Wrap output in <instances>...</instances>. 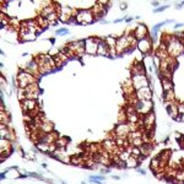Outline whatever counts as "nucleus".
I'll use <instances>...</instances> for the list:
<instances>
[{"label": "nucleus", "instance_id": "nucleus-1", "mask_svg": "<svg viewBox=\"0 0 184 184\" xmlns=\"http://www.w3.org/2000/svg\"><path fill=\"white\" fill-rule=\"evenodd\" d=\"M38 63V67H39V74L41 76L46 74H50L53 72L54 70H57L55 67V63H54V59L50 54H46V53H41L37 54L33 57Z\"/></svg>", "mask_w": 184, "mask_h": 184}, {"label": "nucleus", "instance_id": "nucleus-2", "mask_svg": "<svg viewBox=\"0 0 184 184\" xmlns=\"http://www.w3.org/2000/svg\"><path fill=\"white\" fill-rule=\"evenodd\" d=\"M16 81H17L18 89H26L31 84L38 82V79L36 78V76H33L32 74H30V72H27L23 67H21L18 70L17 75H16Z\"/></svg>", "mask_w": 184, "mask_h": 184}, {"label": "nucleus", "instance_id": "nucleus-3", "mask_svg": "<svg viewBox=\"0 0 184 184\" xmlns=\"http://www.w3.org/2000/svg\"><path fill=\"white\" fill-rule=\"evenodd\" d=\"M76 22L78 25H92L95 23V16L92 14L91 9H79V14L76 16Z\"/></svg>", "mask_w": 184, "mask_h": 184}, {"label": "nucleus", "instance_id": "nucleus-4", "mask_svg": "<svg viewBox=\"0 0 184 184\" xmlns=\"http://www.w3.org/2000/svg\"><path fill=\"white\" fill-rule=\"evenodd\" d=\"M65 46L75 54L76 58H82L86 54L85 52V39H75L67 42Z\"/></svg>", "mask_w": 184, "mask_h": 184}, {"label": "nucleus", "instance_id": "nucleus-5", "mask_svg": "<svg viewBox=\"0 0 184 184\" xmlns=\"http://www.w3.org/2000/svg\"><path fill=\"white\" fill-rule=\"evenodd\" d=\"M130 79H131V81H133V86H134L135 91H138L140 89H144V87H147V86H151V79L146 74L131 75Z\"/></svg>", "mask_w": 184, "mask_h": 184}, {"label": "nucleus", "instance_id": "nucleus-6", "mask_svg": "<svg viewBox=\"0 0 184 184\" xmlns=\"http://www.w3.org/2000/svg\"><path fill=\"white\" fill-rule=\"evenodd\" d=\"M115 52H117L118 57H122L124 54L130 53L133 52L129 46V42H128V38L125 35H122L117 38V44H115Z\"/></svg>", "mask_w": 184, "mask_h": 184}, {"label": "nucleus", "instance_id": "nucleus-7", "mask_svg": "<svg viewBox=\"0 0 184 184\" xmlns=\"http://www.w3.org/2000/svg\"><path fill=\"white\" fill-rule=\"evenodd\" d=\"M136 48H138L139 52H140L141 54H144V55H150V54L152 53V50H153V42L151 41L150 36H149V37H146V38H144V39H140V41H138Z\"/></svg>", "mask_w": 184, "mask_h": 184}, {"label": "nucleus", "instance_id": "nucleus-8", "mask_svg": "<svg viewBox=\"0 0 184 184\" xmlns=\"http://www.w3.org/2000/svg\"><path fill=\"white\" fill-rule=\"evenodd\" d=\"M153 103L152 101H140V99H136V102L134 103V107L136 112H138L140 115H145V114L150 113L153 110Z\"/></svg>", "mask_w": 184, "mask_h": 184}, {"label": "nucleus", "instance_id": "nucleus-9", "mask_svg": "<svg viewBox=\"0 0 184 184\" xmlns=\"http://www.w3.org/2000/svg\"><path fill=\"white\" fill-rule=\"evenodd\" d=\"M98 37H87L85 39V52L87 55H97Z\"/></svg>", "mask_w": 184, "mask_h": 184}, {"label": "nucleus", "instance_id": "nucleus-10", "mask_svg": "<svg viewBox=\"0 0 184 184\" xmlns=\"http://www.w3.org/2000/svg\"><path fill=\"white\" fill-rule=\"evenodd\" d=\"M114 134L117 138L120 139H128V135L130 133V128H129V124L127 123H118L114 128Z\"/></svg>", "mask_w": 184, "mask_h": 184}, {"label": "nucleus", "instance_id": "nucleus-11", "mask_svg": "<svg viewBox=\"0 0 184 184\" xmlns=\"http://www.w3.org/2000/svg\"><path fill=\"white\" fill-rule=\"evenodd\" d=\"M152 95L153 91L151 89V86H147V87H144V89L135 91V97L140 99V101H152Z\"/></svg>", "mask_w": 184, "mask_h": 184}, {"label": "nucleus", "instance_id": "nucleus-12", "mask_svg": "<svg viewBox=\"0 0 184 184\" xmlns=\"http://www.w3.org/2000/svg\"><path fill=\"white\" fill-rule=\"evenodd\" d=\"M133 31H134V35H135V37H136L138 41L144 39V38H146V37L150 36V31H149V28H147V26H146L145 23H141V22L135 26V28L133 30Z\"/></svg>", "mask_w": 184, "mask_h": 184}, {"label": "nucleus", "instance_id": "nucleus-13", "mask_svg": "<svg viewBox=\"0 0 184 184\" xmlns=\"http://www.w3.org/2000/svg\"><path fill=\"white\" fill-rule=\"evenodd\" d=\"M58 17H59V22H63V23H69L70 20L74 16H72V7L71 6H61L60 12L58 14Z\"/></svg>", "mask_w": 184, "mask_h": 184}, {"label": "nucleus", "instance_id": "nucleus-14", "mask_svg": "<svg viewBox=\"0 0 184 184\" xmlns=\"http://www.w3.org/2000/svg\"><path fill=\"white\" fill-rule=\"evenodd\" d=\"M36 38H37V35L33 33V32H30L25 27H21V30H20V32L17 35V39L20 42H32Z\"/></svg>", "mask_w": 184, "mask_h": 184}, {"label": "nucleus", "instance_id": "nucleus-15", "mask_svg": "<svg viewBox=\"0 0 184 184\" xmlns=\"http://www.w3.org/2000/svg\"><path fill=\"white\" fill-rule=\"evenodd\" d=\"M142 117V122H144V129L145 130H151L155 129V123H156V118H155V112H150V113L141 115Z\"/></svg>", "mask_w": 184, "mask_h": 184}, {"label": "nucleus", "instance_id": "nucleus-16", "mask_svg": "<svg viewBox=\"0 0 184 184\" xmlns=\"http://www.w3.org/2000/svg\"><path fill=\"white\" fill-rule=\"evenodd\" d=\"M27 72H30V74H32L33 76H36L37 79H39V76H41V74H39V67H38V63H37V60H36L35 58H32L30 61H27V64H26V66L23 67Z\"/></svg>", "mask_w": 184, "mask_h": 184}, {"label": "nucleus", "instance_id": "nucleus-17", "mask_svg": "<svg viewBox=\"0 0 184 184\" xmlns=\"http://www.w3.org/2000/svg\"><path fill=\"white\" fill-rule=\"evenodd\" d=\"M97 55L99 57H109V48L107 46L104 37H98V48H97Z\"/></svg>", "mask_w": 184, "mask_h": 184}, {"label": "nucleus", "instance_id": "nucleus-18", "mask_svg": "<svg viewBox=\"0 0 184 184\" xmlns=\"http://www.w3.org/2000/svg\"><path fill=\"white\" fill-rule=\"evenodd\" d=\"M130 72L131 75H138V74H146V67H145V64L142 61H138L135 60L134 64L131 65L130 67Z\"/></svg>", "mask_w": 184, "mask_h": 184}, {"label": "nucleus", "instance_id": "nucleus-19", "mask_svg": "<svg viewBox=\"0 0 184 184\" xmlns=\"http://www.w3.org/2000/svg\"><path fill=\"white\" fill-rule=\"evenodd\" d=\"M123 91H124V95H125V98L127 97H130V96L135 95V90H134V86H133V81H131L130 78H128L125 81L123 82Z\"/></svg>", "mask_w": 184, "mask_h": 184}, {"label": "nucleus", "instance_id": "nucleus-20", "mask_svg": "<svg viewBox=\"0 0 184 184\" xmlns=\"http://www.w3.org/2000/svg\"><path fill=\"white\" fill-rule=\"evenodd\" d=\"M156 145L153 144V142H144L141 146H140V151H141V155L145 156V157H149L151 153H152V151L155 150Z\"/></svg>", "mask_w": 184, "mask_h": 184}, {"label": "nucleus", "instance_id": "nucleus-21", "mask_svg": "<svg viewBox=\"0 0 184 184\" xmlns=\"http://www.w3.org/2000/svg\"><path fill=\"white\" fill-rule=\"evenodd\" d=\"M36 21H37V23H38V26L41 27V28L44 31V30H49V22H48V20H47L46 17H43V16H41V15H37L36 16Z\"/></svg>", "mask_w": 184, "mask_h": 184}, {"label": "nucleus", "instance_id": "nucleus-22", "mask_svg": "<svg viewBox=\"0 0 184 184\" xmlns=\"http://www.w3.org/2000/svg\"><path fill=\"white\" fill-rule=\"evenodd\" d=\"M159 80H161V85H162L163 92H164V91H170V90H174L173 81H172L171 79L162 78V79H159Z\"/></svg>", "mask_w": 184, "mask_h": 184}, {"label": "nucleus", "instance_id": "nucleus-23", "mask_svg": "<svg viewBox=\"0 0 184 184\" xmlns=\"http://www.w3.org/2000/svg\"><path fill=\"white\" fill-rule=\"evenodd\" d=\"M0 124L10 125V113H9L6 109L0 110Z\"/></svg>", "mask_w": 184, "mask_h": 184}, {"label": "nucleus", "instance_id": "nucleus-24", "mask_svg": "<svg viewBox=\"0 0 184 184\" xmlns=\"http://www.w3.org/2000/svg\"><path fill=\"white\" fill-rule=\"evenodd\" d=\"M162 101H163V102H174V101H176L174 90H170V91H164V92H163Z\"/></svg>", "mask_w": 184, "mask_h": 184}, {"label": "nucleus", "instance_id": "nucleus-25", "mask_svg": "<svg viewBox=\"0 0 184 184\" xmlns=\"http://www.w3.org/2000/svg\"><path fill=\"white\" fill-rule=\"evenodd\" d=\"M70 141V139L69 138H65V136H60V138L58 139L57 141L54 142L55 146H57V149H66L67 144Z\"/></svg>", "mask_w": 184, "mask_h": 184}, {"label": "nucleus", "instance_id": "nucleus-26", "mask_svg": "<svg viewBox=\"0 0 184 184\" xmlns=\"http://www.w3.org/2000/svg\"><path fill=\"white\" fill-rule=\"evenodd\" d=\"M140 162H139V159L134 158V157H130V158L127 161V167L128 168H138Z\"/></svg>", "mask_w": 184, "mask_h": 184}, {"label": "nucleus", "instance_id": "nucleus-27", "mask_svg": "<svg viewBox=\"0 0 184 184\" xmlns=\"http://www.w3.org/2000/svg\"><path fill=\"white\" fill-rule=\"evenodd\" d=\"M90 182H95V181H106V176H90L89 178Z\"/></svg>", "mask_w": 184, "mask_h": 184}, {"label": "nucleus", "instance_id": "nucleus-28", "mask_svg": "<svg viewBox=\"0 0 184 184\" xmlns=\"http://www.w3.org/2000/svg\"><path fill=\"white\" fill-rule=\"evenodd\" d=\"M69 32L70 31H69L66 27H61V28H58L57 31H55V35L57 36H64V35H67Z\"/></svg>", "mask_w": 184, "mask_h": 184}, {"label": "nucleus", "instance_id": "nucleus-29", "mask_svg": "<svg viewBox=\"0 0 184 184\" xmlns=\"http://www.w3.org/2000/svg\"><path fill=\"white\" fill-rule=\"evenodd\" d=\"M168 7H170V5H162V6L157 7V9H153V12H155V14H158V12H162V11L167 10Z\"/></svg>", "mask_w": 184, "mask_h": 184}, {"label": "nucleus", "instance_id": "nucleus-30", "mask_svg": "<svg viewBox=\"0 0 184 184\" xmlns=\"http://www.w3.org/2000/svg\"><path fill=\"white\" fill-rule=\"evenodd\" d=\"M119 9H120V11H127L128 4L124 3V1H120V3H119Z\"/></svg>", "mask_w": 184, "mask_h": 184}, {"label": "nucleus", "instance_id": "nucleus-31", "mask_svg": "<svg viewBox=\"0 0 184 184\" xmlns=\"http://www.w3.org/2000/svg\"><path fill=\"white\" fill-rule=\"evenodd\" d=\"M134 20H135L134 16H127V17H125V21H124V22H125V23H130V22L134 21Z\"/></svg>", "mask_w": 184, "mask_h": 184}, {"label": "nucleus", "instance_id": "nucleus-32", "mask_svg": "<svg viewBox=\"0 0 184 184\" xmlns=\"http://www.w3.org/2000/svg\"><path fill=\"white\" fill-rule=\"evenodd\" d=\"M182 27H184V23H176L173 28L176 30V31H178V30H179V28H182Z\"/></svg>", "mask_w": 184, "mask_h": 184}, {"label": "nucleus", "instance_id": "nucleus-33", "mask_svg": "<svg viewBox=\"0 0 184 184\" xmlns=\"http://www.w3.org/2000/svg\"><path fill=\"white\" fill-rule=\"evenodd\" d=\"M135 170L138 171V172H140L142 176H145V174H146V170H144V168H140V167H138V168H135Z\"/></svg>", "mask_w": 184, "mask_h": 184}, {"label": "nucleus", "instance_id": "nucleus-34", "mask_svg": "<svg viewBox=\"0 0 184 184\" xmlns=\"http://www.w3.org/2000/svg\"><path fill=\"white\" fill-rule=\"evenodd\" d=\"M182 7H183V4H182V1H181V3H178V4H176V5H174V9H177V10H181Z\"/></svg>", "mask_w": 184, "mask_h": 184}, {"label": "nucleus", "instance_id": "nucleus-35", "mask_svg": "<svg viewBox=\"0 0 184 184\" xmlns=\"http://www.w3.org/2000/svg\"><path fill=\"white\" fill-rule=\"evenodd\" d=\"M151 5H152L155 9H157V6H159V3L158 1H151Z\"/></svg>", "mask_w": 184, "mask_h": 184}, {"label": "nucleus", "instance_id": "nucleus-36", "mask_svg": "<svg viewBox=\"0 0 184 184\" xmlns=\"http://www.w3.org/2000/svg\"><path fill=\"white\" fill-rule=\"evenodd\" d=\"M101 23H102V25H108V23H109V21H108V20H104V18H103L102 21H101Z\"/></svg>", "mask_w": 184, "mask_h": 184}, {"label": "nucleus", "instance_id": "nucleus-37", "mask_svg": "<svg viewBox=\"0 0 184 184\" xmlns=\"http://www.w3.org/2000/svg\"><path fill=\"white\" fill-rule=\"evenodd\" d=\"M112 178H113V179H117V181H118V179H120L118 176H112Z\"/></svg>", "mask_w": 184, "mask_h": 184}, {"label": "nucleus", "instance_id": "nucleus-38", "mask_svg": "<svg viewBox=\"0 0 184 184\" xmlns=\"http://www.w3.org/2000/svg\"><path fill=\"white\" fill-rule=\"evenodd\" d=\"M42 168H44V170H46V168H47V163H42Z\"/></svg>", "mask_w": 184, "mask_h": 184}, {"label": "nucleus", "instance_id": "nucleus-39", "mask_svg": "<svg viewBox=\"0 0 184 184\" xmlns=\"http://www.w3.org/2000/svg\"><path fill=\"white\" fill-rule=\"evenodd\" d=\"M182 4H183V6H184V1H182Z\"/></svg>", "mask_w": 184, "mask_h": 184}, {"label": "nucleus", "instance_id": "nucleus-40", "mask_svg": "<svg viewBox=\"0 0 184 184\" xmlns=\"http://www.w3.org/2000/svg\"><path fill=\"white\" fill-rule=\"evenodd\" d=\"M182 138H183V140H184V135H183V136H182Z\"/></svg>", "mask_w": 184, "mask_h": 184}]
</instances>
